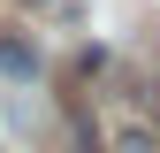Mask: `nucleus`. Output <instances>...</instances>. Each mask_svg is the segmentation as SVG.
I'll use <instances>...</instances> for the list:
<instances>
[{"instance_id":"f257e3e1","label":"nucleus","mask_w":160,"mask_h":153,"mask_svg":"<svg viewBox=\"0 0 160 153\" xmlns=\"http://www.w3.org/2000/svg\"><path fill=\"white\" fill-rule=\"evenodd\" d=\"M0 76H38V46L23 31H0Z\"/></svg>"},{"instance_id":"7ed1b4c3","label":"nucleus","mask_w":160,"mask_h":153,"mask_svg":"<svg viewBox=\"0 0 160 153\" xmlns=\"http://www.w3.org/2000/svg\"><path fill=\"white\" fill-rule=\"evenodd\" d=\"M8 8H53V0H8Z\"/></svg>"},{"instance_id":"f03ea898","label":"nucleus","mask_w":160,"mask_h":153,"mask_svg":"<svg viewBox=\"0 0 160 153\" xmlns=\"http://www.w3.org/2000/svg\"><path fill=\"white\" fill-rule=\"evenodd\" d=\"M114 153H160V138L145 123H122V130H114Z\"/></svg>"}]
</instances>
